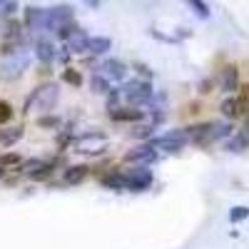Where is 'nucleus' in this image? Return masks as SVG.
<instances>
[{"instance_id":"f257e3e1","label":"nucleus","mask_w":249,"mask_h":249,"mask_svg":"<svg viewBox=\"0 0 249 249\" xmlns=\"http://www.w3.org/2000/svg\"><path fill=\"white\" fill-rule=\"evenodd\" d=\"M57 97H60V85H57V82H45V85H40V88L30 95L25 110L33 107V110H40L43 115H48L50 110H55Z\"/></svg>"},{"instance_id":"f03ea898","label":"nucleus","mask_w":249,"mask_h":249,"mask_svg":"<svg viewBox=\"0 0 249 249\" xmlns=\"http://www.w3.org/2000/svg\"><path fill=\"white\" fill-rule=\"evenodd\" d=\"M120 97H124L132 107L150 102L152 100V85H150V80H130L127 85L120 90Z\"/></svg>"},{"instance_id":"7ed1b4c3","label":"nucleus","mask_w":249,"mask_h":249,"mask_svg":"<svg viewBox=\"0 0 249 249\" xmlns=\"http://www.w3.org/2000/svg\"><path fill=\"white\" fill-rule=\"evenodd\" d=\"M30 65V57L28 53H18V55H10L3 60V65H0V77H3L5 82H13L18 77H23V72L28 70Z\"/></svg>"},{"instance_id":"20e7f679","label":"nucleus","mask_w":249,"mask_h":249,"mask_svg":"<svg viewBox=\"0 0 249 249\" xmlns=\"http://www.w3.org/2000/svg\"><path fill=\"white\" fill-rule=\"evenodd\" d=\"M107 150V137L100 132H88L75 140V152L77 155H100Z\"/></svg>"},{"instance_id":"39448f33","label":"nucleus","mask_w":249,"mask_h":249,"mask_svg":"<svg viewBox=\"0 0 249 249\" xmlns=\"http://www.w3.org/2000/svg\"><path fill=\"white\" fill-rule=\"evenodd\" d=\"M122 175H124V190L130 192H142L152 184V172L147 167H132Z\"/></svg>"},{"instance_id":"423d86ee","label":"nucleus","mask_w":249,"mask_h":249,"mask_svg":"<svg viewBox=\"0 0 249 249\" xmlns=\"http://www.w3.org/2000/svg\"><path fill=\"white\" fill-rule=\"evenodd\" d=\"M72 23V8L70 5H55L50 10H45V30L57 33L62 25Z\"/></svg>"},{"instance_id":"0eeeda50","label":"nucleus","mask_w":249,"mask_h":249,"mask_svg":"<svg viewBox=\"0 0 249 249\" xmlns=\"http://www.w3.org/2000/svg\"><path fill=\"white\" fill-rule=\"evenodd\" d=\"M187 142H190V140H187V132L184 130H175V132H167V135L157 137L152 147H160L164 152H179Z\"/></svg>"},{"instance_id":"6e6552de","label":"nucleus","mask_w":249,"mask_h":249,"mask_svg":"<svg viewBox=\"0 0 249 249\" xmlns=\"http://www.w3.org/2000/svg\"><path fill=\"white\" fill-rule=\"evenodd\" d=\"M157 160V150L152 147V144H137L135 150H130L127 155H124V162H132L137 164V167H144V164H150Z\"/></svg>"},{"instance_id":"1a4fd4ad","label":"nucleus","mask_w":249,"mask_h":249,"mask_svg":"<svg viewBox=\"0 0 249 249\" xmlns=\"http://www.w3.org/2000/svg\"><path fill=\"white\" fill-rule=\"evenodd\" d=\"M102 77H107V80H124L127 77V65H124L122 60H115V57H107V60H102Z\"/></svg>"},{"instance_id":"9d476101","label":"nucleus","mask_w":249,"mask_h":249,"mask_svg":"<svg viewBox=\"0 0 249 249\" xmlns=\"http://www.w3.org/2000/svg\"><path fill=\"white\" fill-rule=\"evenodd\" d=\"M90 175V167L88 164H70L68 170H62V184L68 187H75V184H82Z\"/></svg>"},{"instance_id":"9b49d317","label":"nucleus","mask_w":249,"mask_h":249,"mask_svg":"<svg viewBox=\"0 0 249 249\" xmlns=\"http://www.w3.org/2000/svg\"><path fill=\"white\" fill-rule=\"evenodd\" d=\"M219 88L224 92H232L239 88V70L234 65H227L222 72H219Z\"/></svg>"},{"instance_id":"f8f14e48","label":"nucleus","mask_w":249,"mask_h":249,"mask_svg":"<svg viewBox=\"0 0 249 249\" xmlns=\"http://www.w3.org/2000/svg\"><path fill=\"white\" fill-rule=\"evenodd\" d=\"M88 40H90V37H88V33L80 28V30H75V33L65 40V50H68V53H72V55L85 53V50H88Z\"/></svg>"},{"instance_id":"ddd939ff","label":"nucleus","mask_w":249,"mask_h":249,"mask_svg":"<svg viewBox=\"0 0 249 249\" xmlns=\"http://www.w3.org/2000/svg\"><path fill=\"white\" fill-rule=\"evenodd\" d=\"M110 117L115 122H140L144 117V110H137V107H115V110H110Z\"/></svg>"},{"instance_id":"4468645a","label":"nucleus","mask_w":249,"mask_h":249,"mask_svg":"<svg viewBox=\"0 0 249 249\" xmlns=\"http://www.w3.org/2000/svg\"><path fill=\"white\" fill-rule=\"evenodd\" d=\"M25 25L33 28V30H45V10L28 8L25 10Z\"/></svg>"},{"instance_id":"2eb2a0df","label":"nucleus","mask_w":249,"mask_h":249,"mask_svg":"<svg viewBox=\"0 0 249 249\" xmlns=\"http://www.w3.org/2000/svg\"><path fill=\"white\" fill-rule=\"evenodd\" d=\"M110 48H112V40L97 35V37H90V40H88V50H85V53H90V55H105Z\"/></svg>"},{"instance_id":"dca6fc26","label":"nucleus","mask_w":249,"mask_h":249,"mask_svg":"<svg viewBox=\"0 0 249 249\" xmlns=\"http://www.w3.org/2000/svg\"><path fill=\"white\" fill-rule=\"evenodd\" d=\"M35 55H37V60L40 62H53L55 60V48H53V43L50 40H37L35 43Z\"/></svg>"},{"instance_id":"f3484780","label":"nucleus","mask_w":249,"mask_h":249,"mask_svg":"<svg viewBox=\"0 0 249 249\" xmlns=\"http://www.w3.org/2000/svg\"><path fill=\"white\" fill-rule=\"evenodd\" d=\"M219 110H222V115H224L227 120H237V117H242L239 105H237V97H227V100H222Z\"/></svg>"},{"instance_id":"a211bd4d","label":"nucleus","mask_w":249,"mask_h":249,"mask_svg":"<svg viewBox=\"0 0 249 249\" xmlns=\"http://www.w3.org/2000/svg\"><path fill=\"white\" fill-rule=\"evenodd\" d=\"M100 182L105 184V187H110V190H124V175H122V170H120V172H107V175H102Z\"/></svg>"},{"instance_id":"6ab92c4d","label":"nucleus","mask_w":249,"mask_h":249,"mask_svg":"<svg viewBox=\"0 0 249 249\" xmlns=\"http://www.w3.org/2000/svg\"><path fill=\"white\" fill-rule=\"evenodd\" d=\"M20 137H23V127H8V130H0V147L15 144Z\"/></svg>"},{"instance_id":"aec40b11","label":"nucleus","mask_w":249,"mask_h":249,"mask_svg":"<svg viewBox=\"0 0 249 249\" xmlns=\"http://www.w3.org/2000/svg\"><path fill=\"white\" fill-rule=\"evenodd\" d=\"M23 157L18 152H10V155H0V170H18Z\"/></svg>"},{"instance_id":"412c9836","label":"nucleus","mask_w":249,"mask_h":249,"mask_svg":"<svg viewBox=\"0 0 249 249\" xmlns=\"http://www.w3.org/2000/svg\"><path fill=\"white\" fill-rule=\"evenodd\" d=\"M62 82H65V85H72V88H82V75L75 68H65L62 70Z\"/></svg>"},{"instance_id":"4be33fe9","label":"nucleus","mask_w":249,"mask_h":249,"mask_svg":"<svg viewBox=\"0 0 249 249\" xmlns=\"http://www.w3.org/2000/svg\"><path fill=\"white\" fill-rule=\"evenodd\" d=\"M43 160H40V157H33V160H25V162H20V167H18V172H25V175H33L35 170H40V167H43Z\"/></svg>"},{"instance_id":"5701e85b","label":"nucleus","mask_w":249,"mask_h":249,"mask_svg":"<svg viewBox=\"0 0 249 249\" xmlns=\"http://www.w3.org/2000/svg\"><path fill=\"white\" fill-rule=\"evenodd\" d=\"M237 105H239V112H242V115H249V85H242V88H239Z\"/></svg>"},{"instance_id":"b1692460","label":"nucleus","mask_w":249,"mask_h":249,"mask_svg":"<svg viewBox=\"0 0 249 249\" xmlns=\"http://www.w3.org/2000/svg\"><path fill=\"white\" fill-rule=\"evenodd\" d=\"M13 105L8 100H0V127H3V124H8L10 120H13Z\"/></svg>"},{"instance_id":"393cba45","label":"nucleus","mask_w":249,"mask_h":249,"mask_svg":"<svg viewBox=\"0 0 249 249\" xmlns=\"http://www.w3.org/2000/svg\"><path fill=\"white\" fill-rule=\"evenodd\" d=\"M92 90H95V92H100V95H105V92H110V85H107V77H102V75H95V77H92Z\"/></svg>"},{"instance_id":"a878e982","label":"nucleus","mask_w":249,"mask_h":249,"mask_svg":"<svg viewBox=\"0 0 249 249\" xmlns=\"http://www.w3.org/2000/svg\"><path fill=\"white\" fill-rule=\"evenodd\" d=\"M184 3L192 5L195 13H197L199 18H210V8H207V3H202V0H184Z\"/></svg>"},{"instance_id":"bb28decb","label":"nucleus","mask_w":249,"mask_h":249,"mask_svg":"<svg viewBox=\"0 0 249 249\" xmlns=\"http://www.w3.org/2000/svg\"><path fill=\"white\" fill-rule=\"evenodd\" d=\"M60 117H50V115H40L37 117V127H60Z\"/></svg>"},{"instance_id":"cd10ccee","label":"nucleus","mask_w":249,"mask_h":249,"mask_svg":"<svg viewBox=\"0 0 249 249\" xmlns=\"http://www.w3.org/2000/svg\"><path fill=\"white\" fill-rule=\"evenodd\" d=\"M15 10H18V0H0V18L13 15Z\"/></svg>"},{"instance_id":"c85d7f7f","label":"nucleus","mask_w":249,"mask_h":249,"mask_svg":"<svg viewBox=\"0 0 249 249\" xmlns=\"http://www.w3.org/2000/svg\"><path fill=\"white\" fill-rule=\"evenodd\" d=\"M50 175H53V164H50V162H45L43 167H40V170H35L30 177H33V179H48Z\"/></svg>"},{"instance_id":"c756f323","label":"nucleus","mask_w":249,"mask_h":249,"mask_svg":"<svg viewBox=\"0 0 249 249\" xmlns=\"http://www.w3.org/2000/svg\"><path fill=\"white\" fill-rule=\"evenodd\" d=\"M152 130H155L152 124H137V127H135L130 135H132V137H142V140H144V137H150V135H152Z\"/></svg>"},{"instance_id":"7c9ffc66","label":"nucleus","mask_w":249,"mask_h":249,"mask_svg":"<svg viewBox=\"0 0 249 249\" xmlns=\"http://www.w3.org/2000/svg\"><path fill=\"white\" fill-rule=\"evenodd\" d=\"M249 217V207H234V212L230 214L232 222H239V219H247Z\"/></svg>"},{"instance_id":"2f4dec72","label":"nucleus","mask_w":249,"mask_h":249,"mask_svg":"<svg viewBox=\"0 0 249 249\" xmlns=\"http://www.w3.org/2000/svg\"><path fill=\"white\" fill-rule=\"evenodd\" d=\"M85 5H90V8H100V0H82Z\"/></svg>"}]
</instances>
